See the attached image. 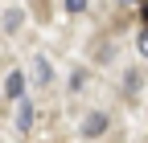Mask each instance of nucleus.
I'll use <instances>...</instances> for the list:
<instances>
[{"label":"nucleus","instance_id":"5","mask_svg":"<svg viewBox=\"0 0 148 143\" xmlns=\"http://www.w3.org/2000/svg\"><path fill=\"white\" fill-rule=\"evenodd\" d=\"M82 86H86V69H74L70 74V90H82Z\"/></svg>","mask_w":148,"mask_h":143},{"label":"nucleus","instance_id":"6","mask_svg":"<svg viewBox=\"0 0 148 143\" xmlns=\"http://www.w3.org/2000/svg\"><path fill=\"white\" fill-rule=\"evenodd\" d=\"M140 82H144L140 74H127V94H136V90H140Z\"/></svg>","mask_w":148,"mask_h":143},{"label":"nucleus","instance_id":"3","mask_svg":"<svg viewBox=\"0 0 148 143\" xmlns=\"http://www.w3.org/2000/svg\"><path fill=\"white\" fill-rule=\"evenodd\" d=\"M16 127H21V131H29V127H33V106H29V102L16 106Z\"/></svg>","mask_w":148,"mask_h":143},{"label":"nucleus","instance_id":"9","mask_svg":"<svg viewBox=\"0 0 148 143\" xmlns=\"http://www.w3.org/2000/svg\"><path fill=\"white\" fill-rule=\"evenodd\" d=\"M140 21L148 25V0H144V4H140Z\"/></svg>","mask_w":148,"mask_h":143},{"label":"nucleus","instance_id":"2","mask_svg":"<svg viewBox=\"0 0 148 143\" xmlns=\"http://www.w3.org/2000/svg\"><path fill=\"white\" fill-rule=\"evenodd\" d=\"M4 94H8V98H21V94H25V74H21V69H12V74H8Z\"/></svg>","mask_w":148,"mask_h":143},{"label":"nucleus","instance_id":"8","mask_svg":"<svg viewBox=\"0 0 148 143\" xmlns=\"http://www.w3.org/2000/svg\"><path fill=\"white\" fill-rule=\"evenodd\" d=\"M140 53H144V57H148V29L140 33Z\"/></svg>","mask_w":148,"mask_h":143},{"label":"nucleus","instance_id":"7","mask_svg":"<svg viewBox=\"0 0 148 143\" xmlns=\"http://www.w3.org/2000/svg\"><path fill=\"white\" fill-rule=\"evenodd\" d=\"M66 12H86V0H66Z\"/></svg>","mask_w":148,"mask_h":143},{"label":"nucleus","instance_id":"4","mask_svg":"<svg viewBox=\"0 0 148 143\" xmlns=\"http://www.w3.org/2000/svg\"><path fill=\"white\" fill-rule=\"evenodd\" d=\"M33 78H37V86L49 82V61H45V57H33Z\"/></svg>","mask_w":148,"mask_h":143},{"label":"nucleus","instance_id":"1","mask_svg":"<svg viewBox=\"0 0 148 143\" xmlns=\"http://www.w3.org/2000/svg\"><path fill=\"white\" fill-rule=\"evenodd\" d=\"M103 131H107V115H99V111H90V115L82 119V135H86V139H99Z\"/></svg>","mask_w":148,"mask_h":143}]
</instances>
